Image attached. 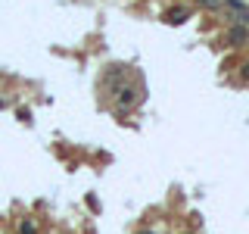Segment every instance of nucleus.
Instances as JSON below:
<instances>
[{
	"label": "nucleus",
	"mask_w": 249,
	"mask_h": 234,
	"mask_svg": "<svg viewBox=\"0 0 249 234\" xmlns=\"http://www.w3.org/2000/svg\"><path fill=\"white\" fill-rule=\"evenodd\" d=\"M140 234H153V231H140Z\"/></svg>",
	"instance_id": "0eeeda50"
},
{
	"label": "nucleus",
	"mask_w": 249,
	"mask_h": 234,
	"mask_svg": "<svg viewBox=\"0 0 249 234\" xmlns=\"http://www.w3.org/2000/svg\"><path fill=\"white\" fill-rule=\"evenodd\" d=\"M231 41L243 44V41H246V31H243V28H231Z\"/></svg>",
	"instance_id": "20e7f679"
},
{
	"label": "nucleus",
	"mask_w": 249,
	"mask_h": 234,
	"mask_svg": "<svg viewBox=\"0 0 249 234\" xmlns=\"http://www.w3.org/2000/svg\"><path fill=\"white\" fill-rule=\"evenodd\" d=\"M224 10H228L237 22H249V6H243L240 0H224Z\"/></svg>",
	"instance_id": "f257e3e1"
},
{
	"label": "nucleus",
	"mask_w": 249,
	"mask_h": 234,
	"mask_svg": "<svg viewBox=\"0 0 249 234\" xmlns=\"http://www.w3.org/2000/svg\"><path fill=\"white\" fill-rule=\"evenodd\" d=\"M19 234H37V225L31 222V218H22V225H19Z\"/></svg>",
	"instance_id": "f03ea898"
},
{
	"label": "nucleus",
	"mask_w": 249,
	"mask_h": 234,
	"mask_svg": "<svg viewBox=\"0 0 249 234\" xmlns=\"http://www.w3.org/2000/svg\"><path fill=\"white\" fill-rule=\"evenodd\" d=\"M199 3H206V6H215V0H199Z\"/></svg>",
	"instance_id": "423d86ee"
},
{
	"label": "nucleus",
	"mask_w": 249,
	"mask_h": 234,
	"mask_svg": "<svg viewBox=\"0 0 249 234\" xmlns=\"http://www.w3.org/2000/svg\"><path fill=\"white\" fill-rule=\"evenodd\" d=\"M119 103H122V106H128V103H134V88H124V91L119 94Z\"/></svg>",
	"instance_id": "7ed1b4c3"
},
{
	"label": "nucleus",
	"mask_w": 249,
	"mask_h": 234,
	"mask_svg": "<svg viewBox=\"0 0 249 234\" xmlns=\"http://www.w3.org/2000/svg\"><path fill=\"white\" fill-rule=\"evenodd\" d=\"M243 78H249V62H246V66H243Z\"/></svg>",
	"instance_id": "39448f33"
}]
</instances>
